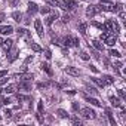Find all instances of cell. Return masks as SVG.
I'll list each match as a JSON object with an SVG mask.
<instances>
[{"label": "cell", "mask_w": 126, "mask_h": 126, "mask_svg": "<svg viewBox=\"0 0 126 126\" xmlns=\"http://www.w3.org/2000/svg\"><path fill=\"white\" fill-rule=\"evenodd\" d=\"M102 30L104 31H108V33H113V34H117L120 31V25L116 21H113V19H107L105 24L102 25Z\"/></svg>", "instance_id": "6da1fadb"}, {"label": "cell", "mask_w": 126, "mask_h": 126, "mask_svg": "<svg viewBox=\"0 0 126 126\" xmlns=\"http://www.w3.org/2000/svg\"><path fill=\"white\" fill-rule=\"evenodd\" d=\"M99 12H102L101 11V5H89L86 8V16L88 18H92V16H95Z\"/></svg>", "instance_id": "7a4b0ae2"}, {"label": "cell", "mask_w": 126, "mask_h": 126, "mask_svg": "<svg viewBox=\"0 0 126 126\" xmlns=\"http://www.w3.org/2000/svg\"><path fill=\"white\" fill-rule=\"evenodd\" d=\"M80 114H82L85 119H95V117H96V113H95L94 110L88 108V107H86V108H82V110H80Z\"/></svg>", "instance_id": "3957f363"}, {"label": "cell", "mask_w": 126, "mask_h": 126, "mask_svg": "<svg viewBox=\"0 0 126 126\" xmlns=\"http://www.w3.org/2000/svg\"><path fill=\"white\" fill-rule=\"evenodd\" d=\"M104 42L108 45V46H114L116 45V42H117V34H110V33H107V36H105V39H104Z\"/></svg>", "instance_id": "277c9868"}, {"label": "cell", "mask_w": 126, "mask_h": 126, "mask_svg": "<svg viewBox=\"0 0 126 126\" xmlns=\"http://www.w3.org/2000/svg\"><path fill=\"white\" fill-rule=\"evenodd\" d=\"M34 28H36L37 34H39L40 37H43V25H42V21H40V19H36V21H34Z\"/></svg>", "instance_id": "5b68a950"}, {"label": "cell", "mask_w": 126, "mask_h": 126, "mask_svg": "<svg viewBox=\"0 0 126 126\" xmlns=\"http://www.w3.org/2000/svg\"><path fill=\"white\" fill-rule=\"evenodd\" d=\"M77 8V2L74 0H65V11H74Z\"/></svg>", "instance_id": "8992f818"}, {"label": "cell", "mask_w": 126, "mask_h": 126, "mask_svg": "<svg viewBox=\"0 0 126 126\" xmlns=\"http://www.w3.org/2000/svg\"><path fill=\"white\" fill-rule=\"evenodd\" d=\"M0 33L5 34V36H9V34L14 33V28L11 25H2V27H0Z\"/></svg>", "instance_id": "52a82bcc"}, {"label": "cell", "mask_w": 126, "mask_h": 126, "mask_svg": "<svg viewBox=\"0 0 126 126\" xmlns=\"http://www.w3.org/2000/svg\"><path fill=\"white\" fill-rule=\"evenodd\" d=\"M2 46H3V49H5L6 52H9V50L12 49V46H14V42H12L11 39H6V40L2 42Z\"/></svg>", "instance_id": "ba28073f"}, {"label": "cell", "mask_w": 126, "mask_h": 126, "mask_svg": "<svg viewBox=\"0 0 126 126\" xmlns=\"http://www.w3.org/2000/svg\"><path fill=\"white\" fill-rule=\"evenodd\" d=\"M65 73L70 74V76H79L80 74V71L77 68H74V67H65Z\"/></svg>", "instance_id": "9c48e42d"}, {"label": "cell", "mask_w": 126, "mask_h": 126, "mask_svg": "<svg viewBox=\"0 0 126 126\" xmlns=\"http://www.w3.org/2000/svg\"><path fill=\"white\" fill-rule=\"evenodd\" d=\"M62 42V45L64 46H67V47H70V46H73V37L71 36H67V37H64L61 40Z\"/></svg>", "instance_id": "30bf717a"}, {"label": "cell", "mask_w": 126, "mask_h": 126, "mask_svg": "<svg viewBox=\"0 0 126 126\" xmlns=\"http://www.w3.org/2000/svg\"><path fill=\"white\" fill-rule=\"evenodd\" d=\"M58 16H59V15H58V12H52V14L47 16V19H46V24H47V25H50V24H52V22H53V21H55Z\"/></svg>", "instance_id": "8fae6325"}, {"label": "cell", "mask_w": 126, "mask_h": 126, "mask_svg": "<svg viewBox=\"0 0 126 126\" xmlns=\"http://www.w3.org/2000/svg\"><path fill=\"white\" fill-rule=\"evenodd\" d=\"M37 11H39V9H37V5L30 2V3H28V14H30V15H34Z\"/></svg>", "instance_id": "7c38bea8"}, {"label": "cell", "mask_w": 126, "mask_h": 126, "mask_svg": "<svg viewBox=\"0 0 126 126\" xmlns=\"http://www.w3.org/2000/svg\"><path fill=\"white\" fill-rule=\"evenodd\" d=\"M15 77H16V79H21V80L30 82V80L33 79V74H15Z\"/></svg>", "instance_id": "4fadbf2b"}, {"label": "cell", "mask_w": 126, "mask_h": 126, "mask_svg": "<svg viewBox=\"0 0 126 126\" xmlns=\"http://www.w3.org/2000/svg\"><path fill=\"white\" fill-rule=\"evenodd\" d=\"M19 89H24V91H30V89H31V85H30L27 80H22V82H19Z\"/></svg>", "instance_id": "5bb4252c"}, {"label": "cell", "mask_w": 126, "mask_h": 126, "mask_svg": "<svg viewBox=\"0 0 126 126\" xmlns=\"http://www.w3.org/2000/svg\"><path fill=\"white\" fill-rule=\"evenodd\" d=\"M102 82H104V85H113V83H114V77H111V76H104V77H102Z\"/></svg>", "instance_id": "9a60e30c"}, {"label": "cell", "mask_w": 126, "mask_h": 126, "mask_svg": "<svg viewBox=\"0 0 126 126\" xmlns=\"http://www.w3.org/2000/svg\"><path fill=\"white\" fill-rule=\"evenodd\" d=\"M86 101H88V102H91V104H92V105H95V107H101V102H99L98 99H95V98L86 96Z\"/></svg>", "instance_id": "2e32d148"}, {"label": "cell", "mask_w": 126, "mask_h": 126, "mask_svg": "<svg viewBox=\"0 0 126 126\" xmlns=\"http://www.w3.org/2000/svg\"><path fill=\"white\" fill-rule=\"evenodd\" d=\"M110 102H111V105H114V107H122L120 99H119V98H116V96H111V98H110Z\"/></svg>", "instance_id": "e0dca14e"}, {"label": "cell", "mask_w": 126, "mask_h": 126, "mask_svg": "<svg viewBox=\"0 0 126 126\" xmlns=\"http://www.w3.org/2000/svg\"><path fill=\"white\" fill-rule=\"evenodd\" d=\"M16 88H18L16 85H9V86H6L5 92H6V94H14V92L16 91Z\"/></svg>", "instance_id": "ac0fdd59"}, {"label": "cell", "mask_w": 126, "mask_h": 126, "mask_svg": "<svg viewBox=\"0 0 126 126\" xmlns=\"http://www.w3.org/2000/svg\"><path fill=\"white\" fill-rule=\"evenodd\" d=\"M30 46H31V49H33V50H34V52H40V50H42V47H40V46H39V45H37V43H34V42H33V40H31V42H30Z\"/></svg>", "instance_id": "d6986e66"}, {"label": "cell", "mask_w": 126, "mask_h": 126, "mask_svg": "<svg viewBox=\"0 0 126 126\" xmlns=\"http://www.w3.org/2000/svg\"><path fill=\"white\" fill-rule=\"evenodd\" d=\"M105 113H107V117H108V120H110V123H111L113 126H116V120H114V117H113V114H111V111H110V110H107Z\"/></svg>", "instance_id": "ffe728a7"}, {"label": "cell", "mask_w": 126, "mask_h": 126, "mask_svg": "<svg viewBox=\"0 0 126 126\" xmlns=\"http://www.w3.org/2000/svg\"><path fill=\"white\" fill-rule=\"evenodd\" d=\"M42 70H45V71H46L49 76H52V70L49 68V65L46 64V62H43V64H42Z\"/></svg>", "instance_id": "44dd1931"}, {"label": "cell", "mask_w": 126, "mask_h": 126, "mask_svg": "<svg viewBox=\"0 0 126 126\" xmlns=\"http://www.w3.org/2000/svg\"><path fill=\"white\" fill-rule=\"evenodd\" d=\"M12 18H14L15 21H18V22H21V21H22V19H21V18H22V15H21L19 12H14V14H12Z\"/></svg>", "instance_id": "7402d4cb"}, {"label": "cell", "mask_w": 126, "mask_h": 126, "mask_svg": "<svg viewBox=\"0 0 126 126\" xmlns=\"http://www.w3.org/2000/svg\"><path fill=\"white\" fill-rule=\"evenodd\" d=\"M92 45H94V46H95L98 50H104V46H102V45H101L98 40H94V42H92Z\"/></svg>", "instance_id": "603a6c76"}, {"label": "cell", "mask_w": 126, "mask_h": 126, "mask_svg": "<svg viewBox=\"0 0 126 126\" xmlns=\"http://www.w3.org/2000/svg\"><path fill=\"white\" fill-rule=\"evenodd\" d=\"M122 9H123L122 3H117L116 6H113V11H111V12H122Z\"/></svg>", "instance_id": "cb8c5ba5"}, {"label": "cell", "mask_w": 126, "mask_h": 126, "mask_svg": "<svg viewBox=\"0 0 126 126\" xmlns=\"http://www.w3.org/2000/svg\"><path fill=\"white\" fill-rule=\"evenodd\" d=\"M58 116H59V117H62V119L68 117V114H67V111H65V110H58Z\"/></svg>", "instance_id": "d4e9b609"}, {"label": "cell", "mask_w": 126, "mask_h": 126, "mask_svg": "<svg viewBox=\"0 0 126 126\" xmlns=\"http://www.w3.org/2000/svg\"><path fill=\"white\" fill-rule=\"evenodd\" d=\"M49 12H52V9H50L49 6H45V8L40 9V14H43V15H46V14H49Z\"/></svg>", "instance_id": "484cf974"}, {"label": "cell", "mask_w": 126, "mask_h": 126, "mask_svg": "<svg viewBox=\"0 0 126 126\" xmlns=\"http://www.w3.org/2000/svg\"><path fill=\"white\" fill-rule=\"evenodd\" d=\"M16 56H18V50L16 49H14V52L11 53V56H9V61H15L16 59Z\"/></svg>", "instance_id": "4316f807"}, {"label": "cell", "mask_w": 126, "mask_h": 126, "mask_svg": "<svg viewBox=\"0 0 126 126\" xmlns=\"http://www.w3.org/2000/svg\"><path fill=\"white\" fill-rule=\"evenodd\" d=\"M79 31L82 34H86V24H79Z\"/></svg>", "instance_id": "83f0119b"}, {"label": "cell", "mask_w": 126, "mask_h": 126, "mask_svg": "<svg viewBox=\"0 0 126 126\" xmlns=\"http://www.w3.org/2000/svg\"><path fill=\"white\" fill-rule=\"evenodd\" d=\"M92 80H94L98 86H101V88H104V86H105V85H104V82H102V80H99V79H96V77H92Z\"/></svg>", "instance_id": "f1b7e54d"}, {"label": "cell", "mask_w": 126, "mask_h": 126, "mask_svg": "<svg viewBox=\"0 0 126 126\" xmlns=\"http://www.w3.org/2000/svg\"><path fill=\"white\" fill-rule=\"evenodd\" d=\"M28 34V30H25V28H19L18 30V36H27Z\"/></svg>", "instance_id": "f546056e"}, {"label": "cell", "mask_w": 126, "mask_h": 126, "mask_svg": "<svg viewBox=\"0 0 126 126\" xmlns=\"http://www.w3.org/2000/svg\"><path fill=\"white\" fill-rule=\"evenodd\" d=\"M110 55H111V56H116V58H120V56H122V55H120L117 50H114V49H111V50H110Z\"/></svg>", "instance_id": "4dcf8cb0"}, {"label": "cell", "mask_w": 126, "mask_h": 126, "mask_svg": "<svg viewBox=\"0 0 126 126\" xmlns=\"http://www.w3.org/2000/svg\"><path fill=\"white\" fill-rule=\"evenodd\" d=\"M43 111V101H39L37 104V113H42Z\"/></svg>", "instance_id": "1f68e13d"}, {"label": "cell", "mask_w": 126, "mask_h": 126, "mask_svg": "<svg viewBox=\"0 0 126 126\" xmlns=\"http://www.w3.org/2000/svg\"><path fill=\"white\" fill-rule=\"evenodd\" d=\"M80 58L85 59V61H88V59H89V55H88L86 52H80Z\"/></svg>", "instance_id": "d6a6232c"}, {"label": "cell", "mask_w": 126, "mask_h": 126, "mask_svg": "<svg viewBox=\"0 0 126 126\" xmlns=\"http://www.w3.org/2000/svg\"><path fill=\"white\" fill-rule=\"evenodd\" d=\"M117 92H119V96H120V98H123V99H126V94H125V91H123V89H119Z\"/></svg>", "instance_id": "836d02e7"}, {"label": "cell", "mask_w": 126, "mask_h": 126, "mask_svg": "<svg viewBox=\"0 0 126 126\" xmlns=\"http://www.w3.org/2000/svg\"><path fill=\"white\" fill-rule=\"evenodd\" d=\"M86 91H88V92H91V94H96V89H95V88H92V86H86Z\"/></svg>", "instance_id": "e575fe53"}, {"label": "cell", "mask_w": 126, "mask_h": 126, "mask_svg": "<svg viewBox=\"0 0 126 126\" xmlns=\"http://www.w3.org/2000/svg\"><path fill=\"white\" fill-rule=\"evenodd\" d=\"M45 56H46V59H50V58H52V53H50V50H46V52H45Z\"/></svg>", "instance_id": "d590c367"}, {"label": "cell", "mask_w": 126, "mask_h": 126, "mask_svg": "<svg viewBox=\"0 0 126 126\" xmlns=\"http://www.w3.org/2000/svg\"><path fill=\"white\" fill-rule=\"evenodd\" d=\"M73 123H74V125H79V126L82 125V122H80V120H79L77 117H73Z\"/></svg>", "instance_id": "8d00e7d4"}, {"label": "cell", "mask_w": 126, "mask_h": 126, "mask_svg": "<svg viewBox=\"0 0 126 126\" xmlns=\"http://www.w3.org/2000/svg\"><path fill=\"white\" fill-rule=\"evenodd\" d=\"M92 25L96 27V28H101V30H102V24H99V22H92Z\"/></svg>", "instance_id": "74e56055"}, {"label": "cell", "mask_w": 126, "mask_h": 126, "mask_svg": "<svg viewBox=\"0 0 126 126\" xmlns=\"http://www.w3.org/2000/svg\"><path fill=\"white\" fill-rule=\"evenodd\" d=\"M5 116H6V117H11V116H12V111L6 108V110H5Z\"/></svg>", "instance_id": "f35d334b"}, {"label": "cell", "mask_w": 126, "mask_h": 126, "mask_svg": "<svg viewBox=\"0 0 126 126\" xmlns=\"http://www.w3.org/2000/svg\"><path fill=\"white\" fill-rule=\"evenodd\" d=\"M6 74H8V71H6V70H2V71H0V79H2V77H6Z\"/></svg>", "instance_id": "ab89813d"}, {"label": "cell", "mask_w": 126, "mask_h": 126, "mask_svg": "<svg viewBox=\"0 0 126 126\" xmlns=\"http://www.w3.org/2000/svg\"><path fill=\"white\" fill-rule=\"evenodd\" d=\"M62 21H64V22H68V21H70V15H64V16H62Z\"/></svg>", "instance_id": "60d3db41"}, {"label": "cell", "mask_w": 126, "mask_h": 126, "mask_svg": "<svg viewBox=\"0 0 126 126\" xmlns=\"http://www.w3.org/2000/svg\"><path fill=\"white\" fill-rule=\"evenodd\" d=\"M89 68H91V70H92L94 73H98V68H96L95 65H89Z\"/></svg>", "instance_id": "b9f144b4"}, {"label": "cell", "mask_w": 126, "mask_h": 126, "mask_svg": "<svg viewBox=\"0 0 126 126\" xmlns=\"http://www.w3.org/2000/svg\"><path fill=\"white\" fill-rule=\"evenodd\" d=\"M46 86H47L46 83H39V85H37V88H40V89H42V88H46Z\"/></svg>", "instance_id": "7bdbcfd3"}, {"label": "cell", "mask_w": 126, "mask_h": 126, "mask_svg": "<svg viewBox=\"0 0 126 126\" xmlns=\"http://www.w3.org/2000/svg\"><path fill=\"white\" fill-rule=\"evenodd\" d=\"M73 110H79V105H77V102H73Z\"/></svg>", "instance_id": "ee69618b"}, {"label": "cell", "mask_w": 126, "mask_h": 126, "mask_svg": "<svg viewBox=\"0 0 126 126\" xmlns=\"http://www.w3.org/2000/svg\"><path fill=\"white\" fill-rule=\"evenodd\" d=\"M8 82V79H2V80H0V85H5Z\"/></svg>", "instance_id": "f6af8a7d"}, {"label": "cell", "mask_w": 126, "mask_h": 126, "mask_svg": "<svg viewBox=\"0 0 126 126\" xmlns=\"http://www.w3.org/2000/svg\"><path fill=\"white\" fill-rule=\"evenodd\" d=\"M101 3H111V0H99Z\"/></svg>", "instance_id": "bcb514c9"}, {"label": "cell", "mask_w": 126, "mask_h": 126, "mask_svg": "<svg viewBox=\"0 0 126 126\" xmlns=\"http://www.w3.org/2000/svg\"><path fill=\"white\" fill-rule=\"evenodd\" d=\"M5 18V14H0V22H2V19Z\"/></svg>", "instance_id": "7dc6e473"}, {"label": "cell", "mask_w": 126, "mask_h": 126, "mask_svg": "<svg viewBox=\"0 0 126 126\" xmlns=\"http://www.w3.org/2000/svg\"><path fill=\"white\" fill-rule=\"evenodd\" d=\"M3 92V88H2V85H0V94H2Z\"/></svg>", "instance_id": "c3c4849f"}, {"label": "cell", "mask_w": 126, "mask_h": 126, "mask_svg": "<svg viewBox=\"0 0 126 126\" xmlns=\"http://www.w3.org/2000/svg\"><path fill=\"white\" fill-rule=\"evenodd\" d=\"M0 105H2V102H0Z\"/></svg>", "instance_id": "681fc988"}]
</instances>
